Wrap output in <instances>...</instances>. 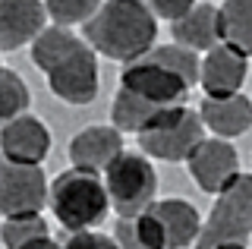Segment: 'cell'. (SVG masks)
Returning a JSON list of instances; mask_svg holds the SVG:
<instances>
[{
	"label": "cell",
	"mask_w": 252,
	"mask_h": 249,
	"mask_svg": "<svg viewBox=\"0 0 252 249\" xmlns=\"http://www.w3.org/2000/svg\"><path fill=\"white\" fill-rule=\"evenodd\" d=\"M85 38L66 26H47L32 41V63L47 76V89L66 104H92L98 98V57Z\"/></svg>",
	"instance_id": "cell-1"
},
{
	"label": "cell",
	"mask_w": 252,
	"mask_h": 249,
	"mask_svg": "<svg viewBox=\"0 0 252 249\" xmlns=\"http://www.w3.org/2000/svg\"><path fill=\"white\" fill-rule=\"evenodd\" d=\"M82 29L85 41L117 63H136L158 41V16L145 0H104Z\"/></svg>",
	"instance_id": "cell-2"
},
{
	"label": "cell",
	"mask_w": 252,
	"mask_h": 249,
	"mask_svg": "<svg viewBox=\"0 0 252 249\" xmlns=\"http://www.w3.org/2000/svg\"><path fill=\"white\" fill-rule=\"evenodd\" d=\"M51 212L63 230H94L114 212L104 174L66 167L51 180Z\"/></svg>",
	"instance_id": "cell-3"
},
{
	"label": "cell",
	"mask_w": 252,
	"mask_h": 249,
	"mask_svg": "<svg viewBox=\"0 0 252 249\" xmlns=\"http://www.w3.org/2000/svg\"><path fill=\"white\" fill-rule=\"evenodd\" d=\"M252 237V174H243L227 192L215 196V208L202 224L195 249H249Z\"/></svg>",
	"instance_id": "cell-4"
},
{
	"label": "cell",
	"mask_w": 252,
	"mask_h": 249,
	"mask_svg": "<svg viewBox=\"0 0 252 249\" xmlns=\"http://www.w3.org/2000/svg\"><path fill=\"white\" fill-rule=\"evenodd\" d=\"M205 120L199 111L180 104V107H170L164 111L145 133H139V149L148 155V158H158V161H189V155L202 145L205 139Z\"/></svg>",
	"instance_id": "cell-5"
},
{
	"label": "cell",
	"mask_w": 252,
	"mask_h": 249,
	"mask_svg": "<svg viewBox=\"0 0 252 249\" xmlns=\"http://www.w3.org/2000/svg\"><path fill=\"white\" fill-rule=\"evenodd\" d=\"M104 183L117 218H139L158 202V174L145 152H123L104 170Z\"/></svg>",
	"instance_id": "cell-6"
},
{
	"label": "cell",
	"mask_w": 252,
	"mask_h": 249,
	"mask_svg": "<svg viewBox=\"0 0 252 249\" xmlns=\"http://www.w3.org/2000/svg\"><path fill=\"white\" fill-rule=\"evenodd\" d=\"M120 85L129 92H136L139 98L155 101L161 107H180L186 104L189 92H192V82L186 76H180L177 69H170L167 63H161L158 57L145 54L136 63H126L120 73Z\"/></svg>",
	"instance_id": "cell-7"
},
{
	"label": "cell",
	"mask_w": 252,
	"mask_h": 249,
	"mask_svg": "<svg viewBox=\"0 0 252 249\" xmlns=\"http://www.w3.org/2000/svg\"><path fill=\"white\" fill-rule=\"evenodd\" d=\"M51 205V183L41 164L3 161L0 167V212L6 215H38Z\"/></svg>",
	"instance_id": "cell-8"
},
{
	"label": "cell",
	"mask_w": 252,
	"mask_h": 249,
	"mask_svg": "<svg viewBox=\"0 0 252 249\" xmlns=\"http://www.w3.org/2000/svg\"><path fill=\"white\" fill-rule=\"evenodd\" d=\"M186 167L205 196H220L243 177L240 155L230 145V139H220V136L202 139V145L189 155Z\"/></svg>",
	"instance_id": "cell-9"
},
{
	"label": "cell",
	"mask_w": 252,
	"mask_h": 249,
	"mask_svg": "<svg viewBox=\"0 0 252 249\" xmlns=\"http://www.w3.org/2000/svg\"><path fill=\"white\" fill-rule=\"evenodd\" d=\"M0 149H3V161L41 164L47 155H51V129H47L38 117L19 114V117H13V120H3Z\"/></svg>",
	"instance_id": "cell-10"
},
{
	"label": "cell",
	"mask_w": 252,
	"mask_h": 249,
	"mask_svg": "<svg viewBox=\"0 0 252 249\" xmlns=\"http://www.w3.org/2000/svg\"><path fill=\"white\" fill-rule=\"evenodd\" d=\"M249 76V57L230 44H218L202 57L199 85L208 98H227L243 89Z\"/></svg>",
	"instance_id": "cell-11"
},
{
	"label": "cell",
	"mask_w": 252,
	"mask_h": 249,
	"mask_svg": "<svg viewBox=\"0 0 252 249\" xmlns=\"http://www.w3.org/2000/svg\"><path fill=\"white\" fill-rule=\"evenodd\" d=\"M47 29V6L41 0H0V51L32 44Z\"/></svg>",
	"instance_id": "cell-12"
},
{
	"label": "cell",
	"mask_w": 252,
	"mask_h": 249,
	"mask_svg": "<svg viewBox=\"0 0 252 249\" xmlns=\"http://www.w3.org/2000/svg\"><path fill=\"white\" fill-rule=\"evenodd\" d=\"M66 152H69V164L73 167L104 174L126 149H123V133L110 123V126H85L82 133L69 139Z\"/></svg>",
	"instance_id": "cell-13"
},
{
	"label": "cell",
	"mask_w": 252,
	"mask_h": 249,
	"mask_svg": "<svg viewBox=\"0 0 252 249\" xmlns=\"http://www.w3.org/2000/svg\"><path fill=\"white\" fill-rule=\"evenodd\" d=\"M148 215L155 218L167 249H189L195 246L202 233V218L195 212V205H189L186 199H158L148 208Z\"/></svg>",
	"instance_id": "cell-14"
},
{
	"label": "cell",
	"mask_w": 252,
	"mask_h": 249,
	"mask_svg": "<svg viewBox=\"0 0 252 249\" xmlns=\"http://www.w3.org/2000/svg\"><path fill=\"white\" fill-rule=\"evenodd\" d=\"M173 41L183 44V48L195 51V54H208L211 48L224 44L220 35V6L215 3H195L183 19L170 22Z\"/></svg>",
	"instance_id": "cell-15"
},
{
	"label": "cell",
	"mask_w": 252,
	"mask_h": 249,
	"mask_svg": "<svg viewBox=\"0 0 252 249\" xmlns=\"http://www.w3.org/2000/svg\"><path fill=\"white\" fill-rule=\"evenodd\" d=\"M205 126L220 139H236L246 129H252V98L246 95H227V98H202L199 107Z\"/></svg>",
	"instance_id": "cell-16"
},
{
	"label": "cell",
	"mask_w": 252,
	"mask_h": 249,
	"mask_svg": "<svg viewBox=\"0 0 252 249\" xmlns=\"http://www.w3.org/2000/svg\"><path fill=\"white\" fill-rule=\"evenodd\" d=\"M164 111H170V107L145 101V98H139L136 92H129V89L120 85L117 95H114V104H110V123H114L120 133H136L139 136V133H145Z\"/></svg>",
	"instance_id": "cell-17"
},
{
	"label": "cell",
	"mask_w": 252,
	"mask_h": 249,
	"mask_svg": "<svg viewBox=\"0 0 252 249\" xmlns=\"http://www.w3.org/2000/svg\"><path fill=\"white\" fill-rule=\"evenodd\" d=\"M0 237L6 249H60V243L51 237L47 221L38 215H6L0 224Z\"/></svg>",
	"instance_id": "cell-18"
},
{
	"label": "cell",
	"mask_w": 252,
	"mask_h": 249,
	"mask_svg": "<svg viewBox=\"0 0 252 249\" xmlns=\"http://www.w3.org/2000/svg\"><path fill=\"white\" fill-rule=\"evenodd\" d=\"M220 35H224V44L252 57V0L220 3Z\"/></svg>",
	"instance_id": "cell-19"
},
{
	"label": "cell",
	"mask_w": 252,
	"mask_h": 249,
	"mask_svg": "<svg viewBox=\"0 0 252 249\" xmlns=\"http://www.w3.org/2000/svg\"><path fill=\"white\" fill-rule=\"evenodd\" d=\"M114 237L120 243V249H167L155 218L148 212H142L139 218H117Z\"/></svg>",
	"instance_id": "cell-20"
},
{
	"label": "cell",
	"mask_w": 252,
	"mask_h": 249,
	"mask_svg": "<svg viewBox=\"0 0 252 249\" xmlns=\"http://www.w3.org/2000/svg\"><path fill=\"white\" fill-rule=\"evenodd\" d=\"M29 111V85L19 79V73L10 66L0 69V117L13 120V117Z\"/></svg>",
	"instance_id": "cell-21"
},
{
	"label": "cell",
	"mask_w": 252,
	"mask_h": 249,
	"mask_svg": "<svg viewBox=\"0 0 252 249\" xmlns=\"http://www.w3.org/2000/svg\"><path fill=\"white\" fill-rule=\"evenodd\" d=\"M104 0H44L47 16L54 26H85L94 13L101 10Z\"/></svg>",
	"instance_id": "cell-22"
},
{
	"label": "cell",
	"mask_w": 252,
	"mask_h": 249,
	"mask_svg": "<svg viewBox=\"0 0 252 249\" xmlns=\"http://www.w3.org/2000/svg\"><path fill=\"white\" fill-rule=\"evenodd\" d=\"M60 249H120L114 233H98V230H73L66 233V240L60 243Z\"/></svg>",
	"instance_id": "cell-23"
},
{
	"label": "cell",
	"mask_w": 252,
	"mask_h": 249,
	"mask_svg": "<svg viewBox=\"0 0 252 249\" xmlns=\"http://www.w3.org/2000/svg\"><path fill=\"white\" fill-rule=\"evenodd\" d=\"M148 6H152V13L158 19L177 22V19H183L186 13L195 6V0H148Z\"/></svg>",
	"instance_id": "cell-24"
}]
</instances>
